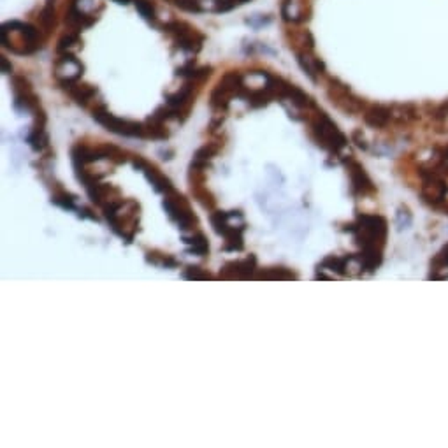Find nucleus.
Listing matches in <instances>:
<instances>
[{
    "label": "nucleus",
    "mask_w": 448,
    "mask_h": 448,
    "mask_svg": "<svg viewBox=\"0 0 448 448\" xmlns=\"http://www.w3.org/2000/svg\"><path fill=\"white\" fill-rule=\"evenodd\" d=\"M343 230L354 234L362 250H383L389 223L380 215H359L357 222L347 225Z\"/></svg>",
    "instance_id": "1"
},
{
    "label": "nucleus",
    "mask_w": 448,
    "mask_h": 448,
    "mask_svg": "<svg viewBox=\"0 0 448 448\" xmlns=\"http://www.w3.org/2000/svg\"><path fill=\"white\" fill-rule=\"evenodd\" d=\"M309 122V132L315 143L320 148L330 153H340L348 144L347 136L340 130V127L330 120V116L320 108H316L315 115H311Z\"/></svg>",
    "instance_id": "2"
},
{
    "label": "nucleus",
    "mask_w": 448,
    "mask_h": 448,
    "mask_svg": "<svg viewBox=\"0 0 448 448\" xmlns=\"http://www.w3.org/2000/svg\"><path fill=\"white\" fill-rule=\"evenodd\" d=\"M95 122L101 123L106 130L109 132L120 134V136H129V137H147V127L144 123L139 122H130V120L118 118V116H113L111 113L106 109V106H99L92 113Z\"/></svg>",
    "instance_id": "3"
},
{
    "label": "nucleus",
    "mask_w": 448,
    "mask_h": 448,
    "mask_svg": "<svg viewBox=\"0 0 448 448\" xmlns=\"http://www.w3.org/2000/svg\"><path fill=\"white\" fill-rule=\"evenodd\" d=\"M162 206L167 215H169V218L174 220L181 230H192L194 225H197V216L192 211L190 202L185 199V195L178 194L176 190L167 192Z\"/></svg>",
    "instance_id": "4"
},
{
    "label": "nucleus",
    "mask_w": 448,
    "mask_h": 448,
    "mask_svg": "<svg viewBox=\"0 0 448 448\" xmlns=\"http://www.w3.org/2000/svg\"><path fill=\"white\" fill-rule=\"evenodd\" d=\"M132 163H134V167H136L137 170H141V173H143L144 176H147V180L153 185V188H155V190L158 192V194L166 195L167 192L174 190L173 181H170L169 178L166 176V174L160 173V170L156 169V167L153 166V163H149L148 160L141 158V156H134Z\"/></svg>",
    "instance_id": "5"
},
{
    "label": "nucleus",
    "mask_w": 448,
    "mask_h": 448,
    "mask_svg": "<svg viewBox=\"0 0 448 448\" xmlns=\"http://www.w3.org/2000/svg\"><path fill=\"white\" fill-rule=\"evenodd\" d=\"M347 169H348V176H350V183H351V192L355 195H369L375 194V185H373L371 178L368 176V173L364 170V167L361 166L355 160H348L347 162Z\"/></svg>",
    "instance_id": "6"
},
{
    "label": "nucleus",
    "mask_w": 448,
    "mask_h": 448,
    "mask_svg": "<svg viewBox=\"0 0 448 448\" xmlns=\"http://www.w3.org/2000/svg\"><path fill=\"white\" fill-rule=\"evenodd\" d=\"M257 269V259L254 255H250L244 261H237V262H229V264L223 266L222 273H220V278L225 280H248L254 278V273Z\"/></svg>",
    "instance_id": "7"
},
{
    "label": "nucleus",
    "mask_w": 448,
    "mask_h": 448,
    "mask_svg": "<svg viewBox=\"0 0 448 448\" xmlns=\"http://www.w3.org/2000/svg\"><path fill=\"white\" fill-rule=\"evenodd\" d=\"M433 280H448V244L433 259L431 262V276Z\"/></svg>",
    "instance_id": "8"
},
{
    "label": "nucleus",
    "mask_w": 448,
    "mask_h": 448,
    "mask_svg": "<svg viewBox=\"0 0 448 448\" xmlns=\"http://www.w3.org/2000/svg\"><path fill=\"white\" fill-rule=\"evenodd\" d=\"M243 232H244V225L239 227H232L225 232V247L223 250L225 251H241L244 248V241H243Z\"/></svg>",
    "instance_id": "9"
},
{
    "label": "nucleus",
    "mask_w": 448,
    "mask_h": 448,
    "mask_svg": "<svg viewBox=\"0 0 448 448\" xmlns=\"http://www.w3.org/2000/svg\"><path fill=\"white\" fill-rule=\"evenodd\" d=\"M351 257H334V255H330V257H327L325 261L322 262V264L318 266L320 271H323V269H327V271H334L337 273V275H344L348 269V264H350Z\"/></svg>",
    "instance_id": "10"
},
{
    "label": "nucleus",
    "mask_w": 448,
    "mask_h": 448,
    "mask_svg": "<svg viewBox=\"0 0 448 448\" xmlns=\"http://www.w3.org/2000/svg\"><path fill=\"white\" fill-rule=\"evenodd\" d=\"M183 241L187 244H190V251L195 255H201V257H204V255H208L209 251V244H208V237L204 236L202 232H197L194 234L192 237H183Z\"/></svg>",
    "instance_id": "11"
},
{
    "label": "nucleus",
    "mask_w": 448,
    "mask_h": 448,
    "mask_svg": "<svg viewBox=\"0 0 448 448\" xmlns=\"http://www.w3.org/2000/svg\"><path fill=\"white\" fill-rule=\"evenodd\" d=\"M237 211H232V213H223V211H216L211 215V225L213 229H215L216 234H220V236H225L227 230L230 229V223L229 220L232 218L234 215H236Z\"/></svg>",
    "instance_id": "12"
},
{
    "label": "nucleus",
    "mask_w": 448,
    "mask_h": 448,
    "mask_svg": "<svg viewBox=\"0 0 448 448\" xmlns=\"http://www.w3.org/2000/svg\"><path fill=\"white\" fill-rule=\"evenodd\" d=\"M255 278H259V280H296L297 276L285 268H273V269H268V271L261 273V275H257Z\"/></svg>",
    "instance_id": "13"
},
{
    "label": "nucleus",
    "mask_w": 448,
    "mask_h": 448,
    "mask_svg": "<svg viewBox=\"0 0 448 448\" xmlns=\"http://www.w3.org/2000/svg\"><path fill=\"white\" fill-rule=\"evenodd\" d=\"M147 261L151 262V264L155 266H163V268H176L178 262L176 259H173L170 255L167 254H158V251H148L147 255Z\"/></svg>",
    "instance_id": "14"
},
{
    "label": "nucleus",
    "mask_w": 448,
    "mask_h": 448,
    "mask_svg": "<svg viewBox=\"0 0 448 448\" xmlns=\"http://www.w3.org/2000/svg\"><path fill=\"white\" fill-rule=\"evenodd\" d=\"M74 201H76V199H74V195L67 194V192H60V194H55L51 197L53 204L60 206V208H63V209H74V208H76Z\"/></svg>",
    "instance_id": "15"
},
{
    "label": "nucleus",
    "mask_w": 448,
    "mask_h": 448,
    "mask_svg": "<svg viewBox=\"0 0 448 448\" xmlns=\"http://www.w3.org/2000/svg\"><path fill=\"white\" fill-rule=\"evenodd\" d=\"M183 278L185 280H211L213 276L209 273H206L204 269L197 268V266H188L183 271Z\"/></svg>",
    "instance_id": "16"
},
{
    "label": "nucleus",
    "mask_w": 448,
    "mask_h": 448,
    "mask_svg": "<svg viewBox=\"0 0 448 448\" xmlns=\"http://www.w3.org/2000/svg\"><path fill=\"white\" fill-rule=\"evenodd\" d=\"M192 190H194V188H192ZM194 195H195V199H197L199 202H201L202 206H204V208H215V197H213L211 194H209L208 190H206V188H195L194 190Z\"/></svg>",
    "instance_id": "17"
},
{
    "label": "nucleus",
    "mask_w": 448,
    "mask_h": 448,
    "mask_svg": "<svg viewBox=\"0 0 448 448\" xmlns=\"http://www.w3.org/2000/svg\"><path fill=\"white\" fill-rule=\"evenodd\" d=\"M406 222H397V225H399V229H403V227H408L411 223V216H410V213H408V209H406ZM397 220H403V211H399V215H397Z\"/></svg>",
    "instance_id": "18"
}]
</instances>
